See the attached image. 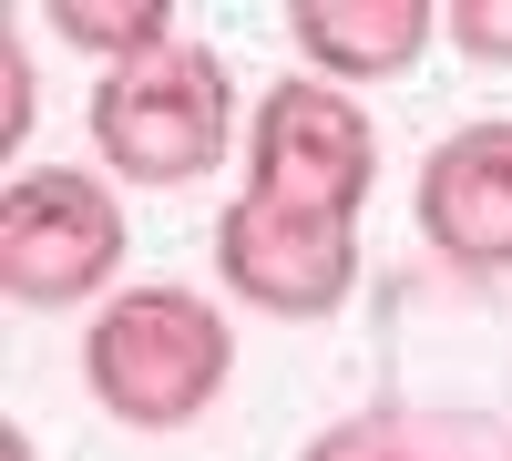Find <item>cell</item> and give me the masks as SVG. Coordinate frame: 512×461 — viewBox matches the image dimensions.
I'll list each match as a JSON object with an SVG mask.
<instances>
[{"label":"cell","instance_id":"ba28073f","mask_svg":"<svg viewBox=\"0 0 512 461\" xmlns=\"http://www.w3.org/2000/svg\"><path fill=\"white\" fill-rule=\"evenodd\" d=\"M52 31L72 41V52H93L103 72H123V62H144V52L175 41V11H164V0H62Z\"/></svg>","mask_w":512,"mask_h":461},{"label":"cell","instance_id":"7c38bea8","mask_svg":"<svg viewBox=\"0 0 512 461\" xmlns=\"http://www.w3.org/2000/svg\"><path fill=\"white\" fill-rule=\"evenodd\" d=\"M0 72H11V103H0V134H31V52H21V31H11V52H0Z\"/></svg>","mask_w":512,"mask_h":461},{"label":"cell","instance_id":"5b68a950","mask_svg":"<svg viewBox=\"0 0 512 461\" xmlns=\"http://www.w3.org/2000/svg\"><path fill=\"white\" fill-rule=\"evenodd\" d=\"M216 267L246 308L267 318H338L359 287V226L349 216H308V205H277V195H236L216 216Z\"/></svg>","mask_w":512,"mask_h":461},{"label":"cell","instance_id":"9c48e42d","mask_svg":"<svg viewBox=\"0 0 512 461\" xmlns=\"http://www.w3.org/2000/svg\"><path fill=\"white\" fill-rule=\"evenodd\" d=\"M410 441H420V421H400V410H359V421L318 431L297 461H410Z\"/></svg>","mask_w":512,"mask_h":461},{"label":"cell","instance_id":"30bf717a","mask_svg":"<svg viewBox=\"0 0 512 461\" xmlns=\"http://www.w3.org/2000/svg\"><path fill=\"white\" fill-rule=\"evenodd\" d=\"M441 31L472 62H512V0H441Z\"/></svg>","mask_w":512,"mask_h":461},{"label":"cell","instance_id":"8992f818","mask_svg":"<svg viewBox=\"0 0 512 461\" xmlns=\"http://www.w3.org/2000/svg\"><path fill=\"white\" fill-rule=\"evenodd\" d=\"M410 216L431 236V257L472 277H512V113H482L420 154Z\"/></svg>","mask_w":512,"mask_h":461},{"label":"cell","instance_id":"52a82bcc","mask_svg":"<svg viewBox=\"0 0 512 461\" xmlns=\"http://www.w3.org/2000/svg\"><path fill=\"white\" fill-rule=\"evenodd\" d=\"M441 31V0H297L287 41H297V72L318 82H390L431 52Z\"/></svg>","mask_w":512,"mask_h":461},{"label":"cell","instance_id":"8fae6325","mask_svg":"<svg viewBox=\"0 0 512 461\" xmlns=\"http://www.w3.org/2000/svg\"><path fill=\"white\" fill-rule=\"evenodd\" d=\"M410 461H512V451H502L492 431H472V421H451V431H420Z\"/></svg>","mask_w":512,"mask_h":461},{"label":"cell","instance_id":"277c9868","mask_svg":"<svg viewBox=\"0 0 512 461\" xmlns=\"http://www.w3.org/2000/svg\"><path fill=\"white\" fill-rule=\"evenodd\" d=\"M246 185L277 195V205H308V216H349L379 185V134L349 82H318V72H287L256 93L246 113Z\"/></svg>","mask_w":512,"mask_h":461},{"label":"cell","instance_id":"6da1fadb","mask_svg":"<svg viewBox=\"0 0 512 461\" xmlns=\"http://www.w3.org/2000/svg\"><path fill=\"white\" fill-rule=\"evenodd\" d=\"M226 380H236V339H226V308L205 287H164V277L123 287L82 328V390L123 431H185L226 400Z\"/></svg>","mask_w":512,"mask_h":461},{"label":"cell","instance_id":"3957f363","mask_svg":"<svg viewBox=\"0 0 512 461\" xmlns=\"http://www.w3.org/2000/svg\"><path fill=\"white\" fill-rule=\"evenodd\" d=\"M123 277V195L82 164H21L0 185V287L11 308H82Z\"/></svg>","mask_w":512,"mask_h":461},{"label":"cell","instance_id":"7a4b0ae2","mask_svg":"<svg viewBox=\"0 0 512 461\" xmlns=\"http://www.w3.org/2000/svg\"><path fill=\"white\" fill-rule=\"evenodd\" d=\"M226 134H236V82L205 41H164V52L123 62L93 82V154L134 185H195L226 164Z\"/></svg>","mask_w":512,"mask_h":461}]
</instances>
